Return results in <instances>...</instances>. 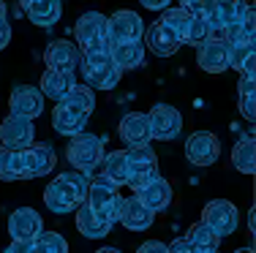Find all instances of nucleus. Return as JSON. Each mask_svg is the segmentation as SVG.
Wrapping results in <instances>:
<instances>
[{
	"instance_id": "f03ea898",
	"label": "nucleus",
	"mask_w": 256,
	"mask_h": 253,
	"mask_svg": "<svg viewBox=\"0 0 256 253\" xmlns=\"http://www.w3.org/2000/svg\"><path fill=\"white\" fill-rule=\"evenodd\" d=\"M84 204H88V207L93 210V213L98 215L106 226H114V224H118V215H120L123 196H120L118 185H112L106 177H101V174H98L96 180H90Z\"/></svg>"
},
{
	"instance_id": "f8f14e48",
	"label": "nucleus",
	"mask_w": 256,
	"mask_h": 253,
	"mask_svg": "<svg viewBox=\"0 0 256 253\" xmlns=\"http://www.w3.org/2000/svg\"><path fill=\"white\" fill-rule=\"evenodd\" d=\"M33 134H36V125L28 117L8 114L0 123V144L6 150H25L28 144H33Z\"/></svg>"
},
{
	"instance_id": "412c9836",
	"label": "nucleus",
	"mask_w": 256,
	"mask_h": 253,
	"mask_svg": "<svg viewBox=\"0 0 256 253\" xmlns=\"http://www.w3.org/2000/svg\"><path fill=\"white\" fill-rule=\"evenodd\" d=\"M134 196H136L148 210L161 213V210H166L169 204H172V196H174V194H172V185H169L166 180H164V177H156V180H150L148 185H142V188L134 191Z\"/></svg>"
},
{
	"instance_id": "473e14b6",
	"label": "nucleus",
	"mask_w": 256,
	"mask_h": 253,
	"mask_svg": "<svg viewBox=\"0 0 256 253\" xmlns=\"http://www.w3.org/2000/svg\"><path fill=\"white\" fill-rule=\"evenodd\" d=\"M254 33H256V27H254V8L248 11V16L246 19H240V22H234V25H226V44H254Z\"/></svg>"
},
{
	"instance_id": "a211bd4d",
	"label": "nucleus",
	"mask_w": 256,
	"mask_h": 253,
	"mask_svg": "<svg viewBox=\"0 0 256 253\" xmlns=\"http://www.w3.org/2000/svg\"><path fill=\"white\" fill-rule=\"evenodd\" d=\"M88 117H90L88 112H82V109H76V106H68V104L60 101V104L54 106V112H52V125H54V131L63 134V136H76V134H84Z\"/></svg>"
},
{
	"instance_id": "4468645a",
	"label": "nucleus",
	"mask_w": 256,
	"mask_h": 253,
	"mask_svg": "<svg viewBox=\"0 0 256 253\" xmlns=\"http://www.w3.org/2000/svg\"><path fill=\"white\" fill-rule=\"evenodd\" d=\"M44 232V221L33 207H20L11 213L8 218V234L11 240H22V243H33L38 234Z\"/></svg>"
},
{
	"instance_id": "6e6552de",
	"label": "nucleus",
	"mask_w": 256,
	"mask_h": 253,
	"mask_svg": "<svg viewBox=\"0 0 256 253\" xmlns=\"http://www.w3.org/2000/svg\"><path fill=\"white\" fill-rule=\"evenodd\" d=\"M20 155H22V174H25V180L44 177V174H50L54 169V164H58L54 147L52 144H41V142L28 144L25 150H20Z\"/></svg>"
},
{
	"instance_id": "8fccbe9b",
	"label": "nucleus",
	"mask_w": 256,
	"mask_h": 253,
	"mask_svg": "<svg viewBox=\"0 0 256 253\" xmlns=\"http://www.w3.org/2000/svg\"><path fill=\"white\" fill-rule=\"evenodd\" d=\"M0 150H3V144H0Z\"/></svg>"
},
{
	"instance_id": "f704fd0d",
	"label": "nucleus",
	"mask_w": 256,
	"mask_h": 253,
	"mask_svg": "<svg viewBox=\"0 0 256 253\" xmlns=\"http://www.w3.org/2000/svg\"><path fill=\"white\" fill-rule=\"evenodd\" d=\"M63 104H68V106H76V109H82V112H93L96 109V95H93V90L88 87V84H74V87L66 93V98H63Z\"/></svg>"
},
{
	"instance_id": "39448f33",
	"label": "nucleus",
	"mask_w": 256,
	"mask_h": 253,
	"mask_svg": "<svg viewBox=\"0 0 256 253\" xmlns=\"http://www.w3.org/2000/svg\"><path fill=\"white\" fill-rule=\"evenodd\" d=\"M126 155H128V183L126 185H131L134 191L158 177V158H156V150L150 144L128 147Z\"/></svg>"
},
{
	"instance_id": "c756f323",
	"label": "nucleus",
	"mask_w": 256,
	"mask_h": 253,
	"mask_svg": "<svg viewBox=\"0 0 256 253\" xmlns=\"http://www.w3.org/2000/svg\"><path fill=\"white\" fill-rule=\"evenodd\" d=\"M60 11H63L60 0H44V3L33 5V8L25 11V14H28V19L33 22V25H38V27H52L54 22L60 19Z\"/></svg>"
},
{
	"instance_id": "f3484780",
	"label": "nucleus",
	"mask_w": 256,
	"mask_h": 253,
	"mask_svg": "<svg viewBox=\"0 0 256 253\" xmlns=\"http://www.w3.org/2000/svg\"><path fill=\"white\" fill-rule=\"evenodd\" d=\"M196 63L207 74H224L229 68V44L226 41H204L196 46Z\"/></svg>"
},
{
	"instance_id": "ddd939ff",
	"label": "nucleus",
	"mask_w": 256,
	"mask_h": 253,
	"mask_svg": "<svg viewBox=\"0 0 256 253\" xmlns=\"http://www.w3.org/2000/svg\"><path fill=\"white\" fill-rule=\"evenodd\" d=\"M8 109H11V114H16V117L36 120L44 112V95H41L38 87H33V84H16L8 95Z\"/></svg>"
},
{
	"instance_id": "de8ad7c7",
	"label": "nucleus",
	"mask_w": 256,
	"mask_h": 253,
	"mask_svg": "<svg viewBox=\"0 0 256 253\" xmlns=\"http://www.w3.org/2000/svg\"><path fill=\"white\" fill-rule=\"evenodd\" d=\"M96 253H120L118 248H101V251H96Z\"/></svg>"
},
{
	"instance_id": "7ed1b4c3",
	"label": "nucleus",
	"mask_w": 256,
	"mask_h": 253,
	"mask_svg": "<svg viewBox=\"0 0 256 253\" xmlns=\"http://www.w3.org/2000/svg\"><path fill=\"white\" fill-rule=\"evenodd\" d=\"M76 49L79 52H109V33H106V16L98 11H88L76 19Z\"/></svg>"
},
{
	"instance_id": "393cba45",
	"label": "nucleus",
	"mask_w": 256,
	"mask_h": 253,
	"mask_svg": "<svg viewBox=\"0 0 256 253\" xmlns=\"http://www.w3.org/2000/svg\"><path fill=\"white\" fill-rule=\"evenodd\" d=\"M186 243L191 245L194 253H218V245H221V237L212 232L210 226H204L202 221L194 226H188L186 232Z\"/></svg>"
},
{
	"instance_id": "09e8293b",
	"label": "nucleus",
	"mask_w": 256,
	"mask_h": 253,
	"mask_svg": "<svg viewBox=\"0 0 256 253\" xmlns=\"http://www.w3.org/2000/svg\"><path fill=\"white\" fill-rule=\"evenodd\" d=\"M234 253H254V248H240V251H234Z\"/></svg>"
},
{
	"instance_id": "58836bf2",
	"label": "nucleus",
	"mask_w": 256,
	"mask_h": 253,
	"mask_svg": "<svg viewBox=\"0 0 256 253\" xmlns=\"http://www.w3.org/2000/svg\"><path fill=\"white\" fill-rule=\"evenodd\" d=\"M63 177L68 180L71 185L76 188V194L82 196V202H84V196H88V188H90V177L84 172H76V169H71V172H63Z\"/></svg>"
},
{
	"instance_id": "9b49d317",
	"label": "nucleus",
	"mask_w": 256,
	"mask_h": 253,
	"mask_svg": "<svg viewBox=\"0 0 256 253\" xmlns=\"http://www.w3.org/2000/svg\"><path fill=\"white\" fill-rule=\"evenodd\" d=\"M148 120H150V134L158 142H172L182 128V114L169 104H156L148 112Z\"/></svg>"
},
{
	"instance_id": "423d86ee",
	"label": "nucleus",
	"mask_w": 256,
	"mask_h": 253,
	"mask_svg": "<svg viewBox=\"0 0 256 253\" xmlns=\"http://www.w3.org/2000/svg\"><path fill=\"white\" fill-rule=\"evenodd\" d=\"M106 33L109 44H131V41H142L144 35V22L134 11H114L112 16H106Z\"/></svg>"
},
{
	"instance_id": "49530a36",
	"label": "nucleus",
	"mask_w": 256,
	"mask_h": 253,
	"mask_svg": "<svg viewBox=\"0 0 256 253\" xmlns=\"http://www.w3.org/2000/svg\"><path fill=\"white\" fill-rule=\"evenodd\" d=\"M6 14H8V11H6V3H3V0H0V22L6 19Z\"/></svg>"
},
{
	"instance_id": "ea45409f",
	"label": "nucleus",
	"mask_w": 256,
	"mask_h": 253,
	"mask_svg": "<svg viewBox=\"0 0 256 253\" xmlns=\"http://www.w3.org/2000/svg\"><path fill=\"white\" fill-rule=\"evenodd\" d=\"M136 253H166V245L158 243V240H148V243H142V248Z\"/></svg>"
},
{
	"instance_id": "f257e3e1",
	"label": "nucleus",
	"mask_w": 256,
	"mask_h": 253,
	"mask_svg": "<svg viewBox=\"0 0 256 253\" xmlns=\"http://www.w3.org/2000/svg\"><path fill=\"white\" fill-rule=\"evenodd\" d=\"M79 71H82L90 90H114L120 84V76H123V71L114 65L109 52H82Z\"/></svg>"
},
{
	"instance_id": "cd10ccee",
	"label": "nucleus",
	"mask_w": 256,
	"mask_h": 253,
	"mask_svg": "<svg viewBox=\"0 0 256 253\" xmlns=\"http://www.w3.org/2000/svg\"><path fill=\"white\" fill-rule=\"evenodd\" d=\"M254 136L251 134H242L240 139H237L234 150H232V164L237 166V172L242 174H254L256 169V153H254Z\"/></svg>"
},
{
	"instance_id": "aec40b11",
	"label": "nucleus",
	"mask_w": 256,
	"mask_h": 253,
	"mask_svg": "<svg viewBox=\"0 0 256 253\" xmlns=\"http://www.w3.org/2000/svg\"><path fill=\"white\" fill-rule=\"evenodd\" d=\"M118 221L128 229V232H144V229L153 226L156 213H153V210L144 207V204L139 202L136 196H131V199H123V204H120V215H118Z\"/></svg>"
},
{
	"instance_id": "e433bc0d",
	"label": "nucleus",
	"mask_w": 256,
	"mask_h": 253,
	"mask_svg": "<svg viewBox=\"0 0 256 253\" xmlns=\"http://www.w3.org/2000/svg\"><path fill=\"white\" fill-rule=\"evenodd\" d=\"M180 8H186L191 16H199V19H207L216 8V0H180Z\"/></svg>"
},
{
	"instance_id": "72a5a7b5",
	"label": "nucleus",
	"mask_w": 256,
	"mask_h": 253,
	"mask_svg": "<svg viewBox=\"0 0 256 253\" xmlns=\"http://www.w3.org/2000/svg\"><path fill=\"white\" fill-rule=\"evenodd\" d=\"M191 19H194V16L188 14L186 8L174 5V8H164V14H161V19H158V22H161V25H166V27L182 41V35H186V30H188V25H191Z\"/></svg>"
},
{
	"instance_id": "4c0bfd02",
	"label": "nucleus",
	"mask_w": 256,
	"mask_h": 253,
	"mask_svg": "<svg viewBox=\"0 0 256 253\" xmlns=\"http://www.w3.org/2000/svg\"><path fill=\"white\" fill-rule=\"evenodd\" d=\"M254 55V44H232L229 46V68H242L248 57Z\"/></svg>"
},
{
	"instance_id": "bb28decb",
	"label": "nucleus",
	"mask_w": 256,
	"mask_h": 253,
	"mask_svg": "<svg viewBox=\"0 0 256 253\" xmlns=\"http://www.w3.org/2000/svg\"><path fill=\"white\" fill-rule=\"evenodd\" d=\"M76 213V232L79 234H84L88 240H98V237H106L109 234V229L112 226H106L104 221L98 218V215L93 213V210L88 207V204H79V207L74 210Z\"/></svg>"
},
{
	"instance_id": "37998d69",
	"label": "nucleus",
	"mask_w": 256,
	"mask_h": 253,
	"mask_svg": "<svg viewBox=\"0 0 256 253\" xmlns=\"http://www.w3.org/2000/svg\"><path fill=\"white\" fill-rule=\"evenodd\" d=\"M139 3H142L144 8H150V11H164V8H169L172 0H139Z\"/></svg>"
},
{
	"instance_id": "7c9ffc66",
	"label": "nucleus",
	"mask_w": 256,
	"mask_h": 253,
	"mask_svg": "<svg viewBox=\"0 0 256 253\" xmlns=\"http://www.w3.org/2000/svg\"><path fill=\"white\" fill-rule=\"evenodd\" d=\"M0 180L3 183H16V180H25L22 174V155L20 150H0Z\"/></svg>"
},
{
	"instance_id": "c03bdc74",
	"label": "nucleus",
	"mask_w": 256,
	"mask_h": 253,
	"mask_svg": "<svg viewBox=\"0 0 256 253\" xmlns=\"http://www.w3.org/2000/svg\"><path fill=\"white\" fill-rule=\"evenodd\" d=\"M6 253H30V243H22V240H14V243L8 245V251Z\"/></svg>"
},
{
	"instance_id": "b1692460",
	"label": "nucleus",
	"mask_w": 256,
	"mask_h": 253,
	"mask_svg": "<svg viewBox=\"0 0 256 253\" xmlns=\"http://www.w3.org/2000/svg\"><path fill=\"white\" fill-rule=\"evenodd\" d=\"M101 177H106L112 185H126L128 183V155L126 150H112V153H104L101 158Z\"/></svg>"
},
{
	"instance_id": "a19ab883",
	"label": "nucleus",
	"mask_w": 256,
	"mask_h": 253,
	"mask_svg": "<svg viewBox=\"0 0 256 253\" xmlns=\"http://www.w3.org/2000/svg\"><path fill=\"white\" fill-rule=\"evenodd\" d=\"M166 253H194V251H191V245L186 243V237H180V240H174L172 245H166Z\"/></svg>"
},
{
	"instance_id": "c9c22d12",
	"label": "nucleus",
	"mask_w": 256,
	"mask_h": 253,
	"mask_svg": "<svg viewBox=\"0 0 256 253\" xmlns=\"http://www.w3.org/2000/svg\"><path fill=\"white\" fill-rule=\"evenodd\" d=\"M204 41H210V27H207V19H199V16H194L191 25H188V30H186V35H182V44L202 46Z\"/></svg>"
},
{
	"instance_id": "6ab92c4d",
	"label": "nucleus",
	"mask_w": 256,
	"mask_h": 253,
	"mask_svg": "<svg viewBox=\"0 0 256 253\" xmlns=\"http://www.w3.org/2000/svg\"><path fill=\"white\" fill-rule=\"evenodd\" d=\"M120 139H123L128 147H142V144H150L153 134H150V120L148 114L142 112H128L123 120H120Z\"/></svg>"
},
{
	"instance_id": "0eeeda50",
	"label": "nucleus",
	"mask_w": 256,
	"mask_h": 253,
	"mask_svg": "<svg viewBox=\"0 0 256 253\" xmlns=\"http://www.w3.org/2000/svg\"><path fill=\"white\" fill-rule=\"evenodd\" d=\"M237 207L229 202V199H212L207 202V207L202 210V224L210 226L218 237H229L237 229Z\"/></svg>"
},
{
	"instance_id": "a878e982",
	"label": "nucleus",
	"mask_w": 256,
	"mask_h": 253,
	"mask_svg": "<svg viewBox=\"0 0 256 253\" xmlns=\"http://www.w3.org/2000/svg\"><path fill=\"white\" fill-rule=\"evenodd\" d=\"M248 11H251V5L246 0H216V8H212V14L207 19L226 27V25H234V22L246 19Z\"/></svg>"
},
{
	"instance_id": "2eb2a0df",
	"label": "nucleus",
	"mask_w": 256,
	"mask_h": 253,
	"mask_svg": "<svg viewBox=\"0 0 256 253\" xmlns=\"http://www.w3.org/2000/svg\"><path fill=\"white\" fill-rule=\"evenodd\" d=\"M79 57L82 52L76 49V44L60 38V41H52L44 52V60H46V68L50 71H63V74H74L76 65H79Z\"/></svg>"
},
{
	"instance_id": "9d476101",
	"label": "nucleus",
	"mask_w": 256,
	"mask_h": 253,
	"mask_svg": "<svg viewBox=\"0 0 256 253\" xmlns=\"http://www.w3.org/2000/svg\"><path fill=\"white\" fill-rule=\"evenodd\" d=\"M44 204L52 213L63 215V213H74L79 204H84V202H82V196L76 194L74 185H71L63 174H58V177L44 188Z\"/></svg>"
},
{
	"instance_id": "2f4dec72",
	"label": "nucleus",
	"mask_w": 256,
	"mask_h": 253,
	"mask_svg": "<svg viewBox=\"0 0 256 253\" xmlns=\"http://www.w3.org/2000/svg\"><path fill=\"white\" fill-rule=\"evenodd\" d=\"M30 253H68V243L58 232H41L30 243Z\"/></svg>"
},
{
	"instance_id": "a18cd8bd",
	"label": "nucleus",
	"mask_w": 256,
	"mask_h": 253,
	"mask_svg": "<svg viewBox=\"0 0 256 253\" xmlns=\"http://www.w3.org/2000/svg\"><path fill=\"white\" fill-rule=\"evenodd\" d=\"M38 3H44V0H20L22 11H30V8H33V5H38Z\"/></svg>"
},
{
	"instance_id": "5701e85b",
	"label": "nucleus",
	"mask_w": 256,
	"mask_h": 253,
	"mask_svg": "<svg viewBox=\"0 0 256 253\" xmlns=\"http://www.w3.org/2000/svg\"><path fill=\"white\" fill-rule=\"evenodd\" d=\"M76 84L74 74H63V71H44V76H41V90L38 93L44 95V98H52V101H63L66 93H68L71 87Z\"/></svg>"
},
{
	"instance_id": "4be33fe9",
	"label": "nucleus",
	"mask_w": 256,
	"mask_h": 253,
	"mask_svg": "<svg viewBox=\"0 0 256 253\" xmlns=\"http://www.w3.org/2000/svg\"><path fill=\"white\" fill-rule=\"evenodd\" d=\"M144 44L142 41H131V44H112L109 46V55H112L114 65L120 71H134L144 63Z\"/></svg>"
},
{
	"instance_id": "c85d7f7f",
	"label": "nucleus",
	"mask_w": 256,
	"mask_h": 253,
	"mask_svg": "<svg viewBox=\"0 0 256 253\" xmlns=\"http://www.w3.org/2000/svg\"><path fill=\"white\" fill-rule=\"evenodd\" d=\"M256 82L251 76H240V82H237V106H240V114L248 120V123H254L256 117Z\"/></svg>"
},
{
	"instance_id": "20e7f679",
	"label": "nucleus",
	"mask_w": 256,
	"mask_h": 253,
	"mask_svg": "<svg viewBox=\"0 0 256 253\" xmlns=\"http://www.w3.org/2000/svg\"><path fill=\"white\" fill-rule=\"evenodd\" d=\"M66 155H68V164L76 172L90 174L93 169H98L101 158H104V139H98L93 134H76V136H71Z\"/></svg>"
},
{
	"instance_id": "dca6fc26",
	"label": "nucleus",
	"mask_w": 256,
	"mask_h": 253,
	"mask_svg": "<svg viewBox=\"0 0 256 253\" xmlns=\"http://www.w3.org/2000/svg\"><path fill=\"white\" fill-rule=\"evenodd\" d=\"M180 46H182V41L161 22H153L150 27H144V49L156 52L158 57H172Z\"/></svg>"
},
{
	"instance_id": "79ce46f5",
	"label": "nucleus",
	"mask_w": 256,
	"mask_h": 253,
	"mask_svg": "<svg viewBox=\"0 0 256 253\" xmlns=\"http://www.w3.org/2000/svg\"><path fill=\"white\" fill-rule=\"evenodd\" d=\"M8 41H11V25H8V19H3L0 22V49H6Z\"/></svg>"
},
{
	"instance_id": "1a4fd4ad",
	"label": "nucleus",
	"mask_w": 256,
	"mask_h": 253,
	"mask_svg": "<svg viewBox=\"0 0 256 253\" xmlns=\"http://www.w3.org/2000/svg\"><path fill=\"white\" fill-rule=\"evenodd\" d=\"M186 158L194 166H212L221 158V142L210 131H194L186 142Z\"/></svg>"
}]
</instances>
